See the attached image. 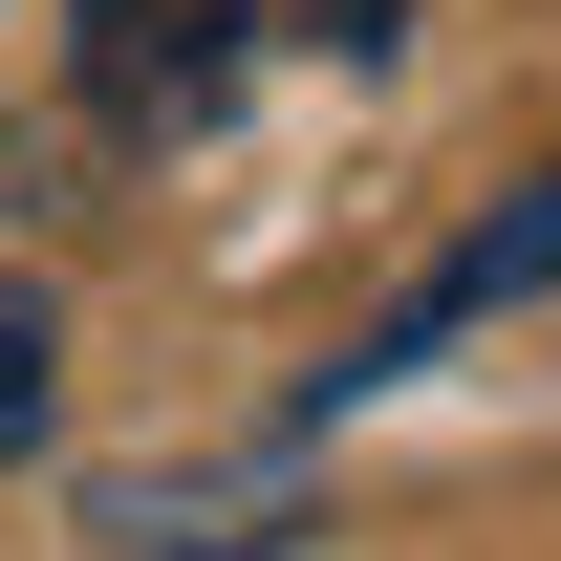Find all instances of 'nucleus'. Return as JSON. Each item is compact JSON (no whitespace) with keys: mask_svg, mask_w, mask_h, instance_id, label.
Segmentation results:
<instances>
[{"mask_svg":"<svg viewBox=\"0 0 561 561\" xmlns=\"http://www.w3.org/2000/svg\"><path fill=\"white\" fill-rule=\"evenodd\" d=\"M66 432V324H44V280H0V476Z\"/></svg>","mask_w":561,"mask_h":561,"instance_id":"7ed1b4c3","label":"nucleus"},{"mask_svg":"<svg viewBox=\"0 0 561 561\" xmlns=\"http://www.w3.org/2000/svg\"><path fill=\"white\" fill-rule=\"evenodd\" d=\"M238 22H260V44H346V66L411 44V0H238Z\"/></svg>","mask_w":561,"mask_h":561,"instance_id":"20e7f679","label":"nucleus"},{"mask_svg":"<svg viewBox=\"0 0 561 561\" xmlns=\"http://www.w3.org/2000/svg\"><path fill=\"white\" fill-rule=\"evenodd\" d=\"M238 66H260V22H238V0H87V108H108L130 151L216 130V108H238Z\"/></svg>","mask_w":561,"mask_h":561,"instance_id":"f03ea898","label":"nucleus"},{"mask_svg":"<svg viewBox=\"0 0 561 561\" xmlns=\"http://www.w3.org/2000/svg\"><path fill=\"white\" fill-rule=\"evenodd\" d=\"M540 280H561V173H540V195H496V216H476V238H454V260H432V280H411V302H367L346 346L302 367V411H280V454H324V432H346V411H367V389H411V367H432V346H454V324H496V302H540Z\"/></svg>","mask_w":561,"mask_h":561,"instance_id":"f257e3e1","label":"nucleus"}]
</instances>
